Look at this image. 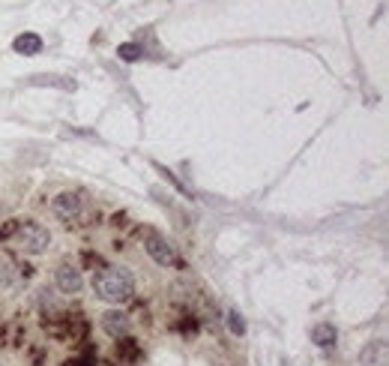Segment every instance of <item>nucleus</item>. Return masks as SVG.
Returning <instances> with one entry per match:
<instances>
[{
	"mask_svg": "<svg viewBox=\"0 0 389 366\" xmlns=\"http://www.w3.org/2000/svg\"><path fill=\"white\" fill-rule=\"evenodd\" d=\"M93 292L108 303H126L135 292V280L126 268H102L93 276Z\"/></svg>",
	"mask_w": 389,
	"mask_h": 366,
	"instance_id": "1",
	"label": "nucleus"
},
{
	"mask_svg": "<svg viewBox=\"0 0 389 366\" xmlns=\"http://www.w3.org/2000/svg\"><path fill=\"white\" fill-rule=\"evenodd\" d=\"M48 243H51V235H48L46 226H39V223H18V226H13V247H18V249L42 252V249H48Z\"/></svg>",
	"mask_w": 389,
	"mask_h": 366,
	"instance_id": "2",
	"label": "nucleus"
},
{
	"mask_svg": "<svg viewBox=\"0 0 389 366\" xmlns=\"http://www.w3.org/2000/svg\"><path fill=\"white\" fill-rule=\"evenodd\" d=\"M144 247H147L150 259H153V261H159L162 268H177V264H180V259H177L174 247H171V243L165 240V237H159V235H147Z\"/></svg>",
	"mask_w": 389,
	"mask_h": 366,
	"instance_id": "3",
	"label": "nucleus"
},
{
	"mask_svg": "<svg viewBox=\"0 0 389 366\" xmlns=\"http://www.w3.org/2000/svg\"><path fill=\"white\" fill-rule=\"evenodd\" d=\"M81 207H84V198L78 192H60L57 198H54V204H51L54 216H60V219L78 216V214H81Z\"/></svg>",
	"mask_w": 389,
	"mask_h": 366,
	"instance_id": "4",
	"label": "nucleus"
},
{
	"mask_svg": "<svg viewBox=\"0 0 389 366\" xmlns=\"http://www.w3.org/2000/svg\"><path fill=\"white\" fill-rule=\"evenodd\" d=\"M54 282H57V288L63 294H78V292H81V285H84L81 273H78L72 264H60V268L54 270Z\"/></svg>",
	"mask_w": 389,
	"mask_h": 366,
	"instance_id": "5",
	"label": "nucleus"
},
{
	"mask_svg": "<svg viewBox=\"0 0 389 366\" xmlns=\"http://www.w3.org/2000/svg\"><path fill=\"white\" fill-rule=\"evenodd\" d=\"M102 327H105V334H111V336H126L129 315L120 313V309H114V313H105L102 315Z\"/></svg>",
	"mask_w": 389,
	"mask_h": 366,
	"instance_id": "6",
	"label": "nucleus"
},
{
	"mask_svg": "<svg viewBox=\"0 0 389 366\" xmlns=\"http://www.w3.org/2000/svg\"><path fill=\"white\" fill-rule=\"evenodd\" d=\"M13 48H15V54H21V58H33V54L42 51V39L36 33H21V37H15Z\"/></svg>",
	"mask_w": 389,
	"mask_h": 366,
	"instance_id": "7",
	"label": "nucleus"
},
{
	"mask_svg": "<svg viewBox=\"0 0 389 366\" xmlns=\"http://www.w3.org/2000/svg\"><path fill=\"white\" fill-rule=\"evenodd\" d=\"M362 366H386V342L374 339L362 351Z\"/></svg>",
	"mask_w": 389,
	"mask_h": 366,
	"instance_id": "8",
	"label": "nucleus"
},
{
	"mask_svg": "<svg viewBox=\"0 0 389 366\" xmlns=\"http://www.w3.org/2000/svg\"><path fill=\"white\" fill-rule=\"evenodd\" d=\"M311 339H315L320 348H332V346H336V327H332V325H318L315 330H311Z\"/></svg>",
	"mask_w": 389,
	"mask_h": 366,
	"instance_id": "9",
	"label": "nucleus"
},
{
	"mask_svg": "<svg viewBox=\"0 0 389 366\" xmlns=\"http://www.w3.org/2000/svg\"><path fill=\"white\" fill-rule=\"evenodd\" d=\"M228 327H231L237 336L246 334V325H243V315L237 313V309H228Z\"/></svg>",
	"mask_w": 389,
	"mask_h": 366,
	"instance_id": "10",
	"label": "nucleus"
},
{
	"mask_svg": "<svg viewBox=\"0 0 389 366\" xmlns=\"http://www.w3.org/2000/svg\"><path fill=\"white\" fill-rule=\"evenodd\" d=\"M13 280H15V273H13V264H9L6 259H0V288L13 285Z\"/></svg>",
	"mask_w": 389,
	"mask_h": 366,
	"instance_id": "11",
	"label": "nucleus"
},
{
	"mask_svg": "<svg viewBox=\"0 0 389 366\" xmlns=\"http://www.w3.org/2000/svg\"><path fill=\"white\" fill-rule=\"evenodd\" d=\"M117 54H120V58H123V60H141V48L138 46H120L117 48Z\"/></svg>",
	"mask_w": 389,
	"mask_h": 366,
	"instance_id": "12",
	"label": "nucleus"
}]
</instances>
